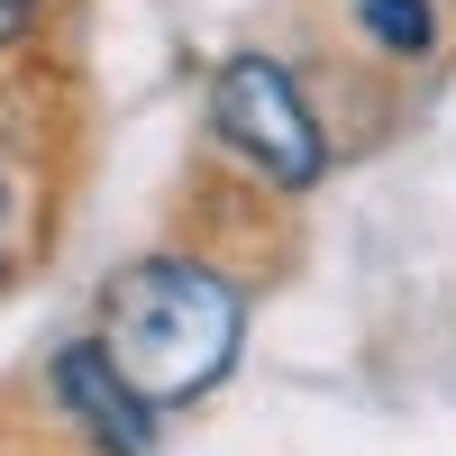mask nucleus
I'll list each match as a JSON object with an SVG mask.
<instances>
[{
    "label": "nucleus",
    "instance_id": "obj_1",
    "mask_svg": "<svg viewBox=\"0 0 456 456\" xmlns=\"http://www.w3.org/2000/svg\"><path fill=\"white\" fill-rule=\"evenodd\" d=\"M92 338L156 411H174V402H201L238 365L247 301H238V283H219L192 256H137L101 283V329Z\"/></svg>",
    "mask_w": 456,
    "mask_h": 456
},
{
    "label": "nucleus",
    "instance_id": "obj_2",
    "mask_svg": "<svg viewBox=\"0 0 456 456\" xmlns=\"http://www.w3.org/2000/svg\"><path fill=\"white\" fill-rule=\"evenodd\" d=\"M210 128H219L228 156H247L274 192H311V183L329 174V137H320L301 83H292L274 55H228V64H219V83H210Z\"/></svg>",
    "mask_w": 456,
    "mask_h": 456
},
{
    "label": "nucleus",
    "instance_id": "obj_3",
    "mask_svg": "<svg viewBox=\"0 0 456 456\" xmlns=\"http://www.w3.org/2000/svg\"><path fill=\"white\" fill-rule=\"evenodd\" d=\"M55 402H64V420L83 429L101 456H146L156 447V402L101 356V338H73V347L55 356Z\"/></svg>",
    "mask_w": 456,
    "mask_h": 456
},
{
    "label": "nucleus",
    "instance_id": "obj_4",
    "mask_svg": "<svg viewBox=\"0 0 456 456\" xmlns=\"http://www.w3.org/2000/svg\"><path fill=\"white\" fill-rule=\"evenodd\" d=\"M356 19H365V37L384 55H429L438 46V10L429 0H356Z\"/></svg>",
    "mask_w": 456,
    "mask_h": 456
},
{
    "label": "nucleus",
    "instance_id": "obj_5",
    "mask_svg": "<svg viewBox=\"0 0 456 456\" xmlns=\"http://www.w3.org/2000/svg\"><path fill=\"white\" fill-rule=\"evenodd\" d=\"M37 10H46V0H0V55H10V46H19V37L37 28Z\"/></svg>",
    "mask_w": 456,
    "mask_h": 456
},
{
    "label": "nucleus",
    "instance_id": "obj_6",
    "mask_svg": "<svg viewBox=\"0 0 456 456\" xmlns=\"http://www.w3.org/2000/svg\"><path fill=\"white\" fill-rule=\"evenodd\" d=\"M10 210H19V192H10V165H0V265H10Z\"/></svg>",
    "mask_w": 456,
    "mask_h": 456
}]
</instances>
